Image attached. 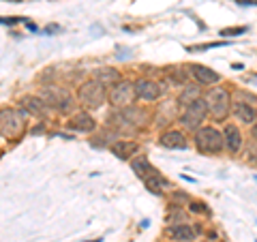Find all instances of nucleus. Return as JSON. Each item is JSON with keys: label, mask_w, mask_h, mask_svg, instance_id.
Wrapping results in <instances>:
<instances>
[{"label": "nucleus", "mask_w": 257, "mask_h": 242, "mask_svg": "<svg viewBox=\"0 0 257 242\" xmlns=\"http://www.w3.org/2000/svg\"><path fill=\"white\" fill-rule=\"evenodd\" d=\"M144 182H146V187H148L152 193H159V191H163V187H167V182L161 178L157 172H150L148 176H144Z\"/></svg>", "instance_id": "obj_12"}, {"label": "nucleus", "mask_w": 257, "mask_h": 242, "mask_svg": "<svg viewBox=\"0 0 257 242\" xmlns=\"http://www.w3.org/2000/svg\"><path fill=\"white\" fill-rule=\"evenodd\" d=\"M197 99V90H195V88H191V90H187V92H184L182 94V103H184V105H189V103H193V101H195Z\"/></svg>", "instance_id": "obj_18"}, {"label": "nucleus", "mask_w": 257, "mask_h": 242, "mask_svg": "<svg viewBox=\"0 0 257 242\" xmlns=\"http://www.w3.org/2000/svg\"><path fill=\"white\" fill-rule=\"evenodd\" d=\"M195 144L202 152H219L223 148V135L212 127H204L197 131Z\"/></svg>", "instance_id": "obj_1"}, {"label": "nucleus", "mask_w": 257, "mask_h": 242, "mask_svg": "<svg viewBox=\"0 0 257 242\" xmlns=\"http://www.w3.org/2000/svg\"><path fill=\"white\" fill-rule=\"evenodd\" d=\"M24 107H26L28 111H32V114H43V103L39 99H32V96H28V99H24Z\"/></svg>", "instance_id": "obj_16"}, {"label": "nucleus", "mask_w": 257, "mask_h": 242, "mask_svg": "<svg viewBox=\"0 0 257 242\" xmlns=\"http://www.w3.org/2000/svg\"><path fill=\"white\" fill-rule=\"evenodd\" d=\"M234 114L238 120H242V123H253L257 111H255V107L248 105V103H234Z\"/></svg>", "instance_id": "obj_10"}, {"label": "nucleus", "mask_w": 257, "mask_h": 242, "mask_svg": "<svg viewBox=\"0 0 257 242\" xmlns=\"http://www.w3.org/2000/svg\"><path fill=\"white\" fill-rule=\"evenodd\" d=\"M161 146L165 148H184L187 146V142H184V137L180 131H170L161 137Z\"/></svg>", "instance_id": "obj_9"}, {"label": "nucleus", "mask_w": 257, "mask_h": 242, "mask_svg": "<svg viewBox=\"0 0 257 242\" xmlns=\"http://www.w3.org/2000/svg\"><path fill=\"white\" fill-rule=\"evenodd\" d=\"M71 127L77 129V131H92L94 120L88 116V114H77V116L73 118V123H71Z\"/></svg>", "instance_id": "obj_13"}, {"label": "nucleus", "mask_w": 257, "mask_h": 242, "mask_svg": "<svg viewBox=\"0 0 257 242\" xmlns=\"http://www.w3.org/2000/svg\"><path fill=\"white\" fill-rule=\"evenodd\" d=\"M172 236H174L176 240L189 242V240H193V236H195V231H193L191 227H187V225H180V227H174V229H172Z\"/></svg>", "instance_id": "obj_15"}, {"label": "nucleus", "mask_w": 257, "mask_h": 242, "mask_svg": "<svg viewBox=\"0 0 257 242\" xmlns=\"http://www.w3.org/2000/svg\"><path fill=\"white\" fill-rule=\"evenodd\" d=\"M225 140H227V148H229L231 152H238V150H240V144H242V140H240L238 127L229 125L227 129H225Z\"/></svg>", "instance_id": "obj_11"}, {"label": "nucleus", "mask_w": 257, "mask_h": 242, "mask_svg": "<svg viewBox=\"0 0 257 242\" xmlns=\"http://www.w3.org/2000/svg\"><path fill=\"white\" fill-rule=\"evenodd\" d=\"M208 109L212 111L214 118H225V114L229 111V94L223 90V88H214L208 94Z\"/></svg>", "instance_id": "obj_2"}, {"label": "nucleus", "mask_w": 257, "mask_h": 242, "mask_svg": "<svg viewBox=\"0 0 257 242\" xmlns=\"http://www.w3.org/2000/svg\"><path fill=\"white\" fill-rule=\"evenodd\" d=\"M253 137L257 140V123H255V127H253Z\"/></svg>", "instance_id": "obj_20"}, {"label": "nucleus", "mask_w": 257, "mask_h": 242, "mask_svg": "<svg viewBox=\"0 0 257 242\" xmlns=\"http://www.w3.org/2000/svg\"><path fill=\"white\" fill-rule=\"evenodd\" d=\"M111 150H114L118 157L126 159V157H131V152L138 150V146H135V144H128V142H118V144H114V146H111Z\"/></svg>", "instance_id": "obj_14"}, {"label": "nucleus", "mask_w": 257, "mask_h": 242, "mask_svg": "<svg viewBox=\"0 0 257 242\" xmlns=\"http://www.w3.org/2000/svg\"><path fill=\"white\" fill-rule=\"evenodd\" d=\"M246 28L240 26V28H229V30H223V35H238V32H244Z\"/></svg>", "instance_id": "obj_19"}, {"label": "nucleus", "mask_w": 257, "mask_h": 242, "mask_svg": "<svg viewBox=\"0 0 257 242\" xmlns=\"http://www.w3.org/2000/svg\"><path fill=\"white\" fill-rule=\"evenodd\" d=\"M109 96L116 105H128L131 99H133V90H131L128 84H118V86H114V90H111Z\"/></svg>", "instance_id": "obj_6"}, {"label": "nucleus", "mask_w": 257, "mask_h": 242, "mask_svg": "<svg viewBox=\"0 0 257 242\" xmlns=\"http://www.w3.org/2000/svg\"><path fill=\"white\" fill-rule=\"evenodd\" d=\"M0 129H3L5 135H18L24 129V123H22L18 111H13V109L3 111V114H0Z\"/></svg>", "instance_id": "obj_5"}, {"label": "nucleus", "mask_w": 257, "mask_h": 242, "mask_svg": "<svg viewBox=\"0 0 257 242\" xmlns=\"http://www.w3.org/2000/svg\"><path fill=\"white\" fill-rule=\"evenodd\" d=\"M206 111H208V103L206 101H193L187 105V111H184V116H182V123L184 127H189V129H195L202 120L206 118Z\"/></svg>", "instance_id": "obj_3"}, {"label": "nucleus", "mask_w": 257, "mask_h": 242, "mask_svg": "<svg viewBox=\"0 0 257 242\" xmlns=\"http://www.w3.org/2000/svg\"><path fill=\"white\" fill-rule=\"evenodd\" d=\"M159 94H161V88L155 82H150V79H142V82H138V96H142V99L155 101Z\"/></svg>", "instance_id": "obj_8"}, {"label": "nucleus", "mask_w": 257, "mask_h": 242, "mask_svg": "<svg viewBox=\"0 0 257 242\" xmlns=\"http://www.w3.org/2000/svg\"><path fill=\"white\" fill-rule=\"evenodd\" d=\"M133 169H135V172H138L140 176H144V169H152V167L148 165L146 159H140V161H135V163H133Z\"/></svg>", "instance_id": "obj_17"}, {"label": "nucleus", "mask_w": 257, "mask_h": 242, "mask_svg": "<svg viewBox=\"0 0 257 242\" xmlns=\"http://www.w3.org/2000/svg\"><path fill=\"white\" fill-rule=\"evenodd\" d=\"M193 71V75H195V79L199 84H216L219 82V73H214L212 69H208V67H202V64H195V67H191Z\"/></svg>", "instance_id": "obj_7"}, {"label": "nucleus", "mask_w": 257, "mask_h": 242, "mask_svg": "<svg viewBox=\"0 0 257 242\" xmlns=\"http://www.w3.org/2000/svg\"><path fill=\"white\" fill-rule=\"evenodd\" d=\"M79 99H82L86 105L90 107H99L103 99H105V92H103V86L96 84V82H88L82 86V90H79Z\"/></svg>", "instance_id": "obj_4"}]
</instances>
